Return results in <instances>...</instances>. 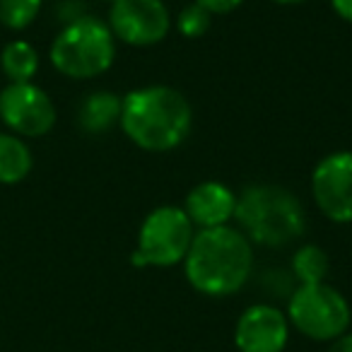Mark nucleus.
Returning a JSON list of instances; mask_svg holds the SVG:
<instances>
[{
    "label": "nucleus",
    "instance_id": "nucleus-1",
    "mask_svg": "<svg viewBox=\"0 0 352 352\" xmlns=\"http://www.w3.org/2000/svg\"><path fill=\"white\" fill-rule=\"evenodd\" d=\"M191 287L208 297H227L249 283L254 270V246L234 227H212L196 232L184 258Z\"/></svg>",
    "mask_w": 352,
    "mask_h": 352
},
{
    "label": "nucleus",
    "instance_id": "nucleus-2",
    "mask_svg": "<svg viewBox=\"0 0 352 352\" xmlns=\"http://www.w3.org/2000/svg\"><path fill=\"white\" fill-rule=\"evenodd\" d=\"M123 133L147 152H166L182 145L193 126L188 99L166 85L138 87L123 97Z\"/></svg>",
    "mask_w": 352,
    "mask_h": 352
},
{
    "label": "nucleus",
    "instance_id": "nucleus-3",
    "mask_svg": "<svg viewBox=\"0 0 352 352\" xmlns=\"http://www.w3.org/2000/svg\"><path fill=\"white\" fill-rule=\"evenodd\" d=\"M234 220L246 239L261 246H287L304 234L307 217L292 191L275 184H251L236 196Z\"/></svg>",
    "mask_w": 352,
    "mask_h": 352
},
{
    "label": "nucleus",
    "instance_id": "nucleus-4",
    "mask_svg": "<svg viewBox=\"0 0 352 352\" xmlns=\"http://www.w3.org/2000/svg\"><path fill=\"white\" fill-rule=\"evenodd\" d=\"M116 58V39L109 25L94 17L70 22L51 46V63L65 78L89 80L107 73Z\"/></svg>",
    "mask_w": 352,
    "mask_h": 352
},
{
    "label": "nucleus",
    "instance_id": "nucleus-5",
    "mask_svg": "<svg viewBox=\"0 0 352 352\" xmlns=\"http://www.w3.org/2000/svg\"><path fill=\"white\" fill-rule=\"evenodd\" d=\"M193 236H196V230L184 208H155L140 225L138 249L133 251V265L135 268H145V265L171 268L182 263L191 249Z\"/></svg>",
    "mask_w": 352,
    "mask_h": 352
},
{
    "label": "nucleus",
    "instance_id": "nucleus-6",
    "mask_svg": "<svg viewBox=\"0 0 352 352\" xmlns=\"http://www.w3.org/2000/svg\"><path fill=\"white\" fill-rule=\"evenodd\" d=\"M287 321L311 340H336L347 333L352 311L347 299L331 285H299L289 297Z\"/></svg>",
    "mask_w": 352,
    "mask_h": 352
},
{
    "label": "nucleus",
    "instance_id": "nucleus-7",
    "mask_svg": "<svg viewBox=\"0 0 352 352\" xmlns=\"http://www.w3.org/2000/svg\"><path fill=\"white\" fill-rule=\"evenodd\" d=\"M171 17L162 0H113L109 30L128 46L160 44L169 34Z\"/></svg>",
    "mask_w": 352,
    "mask_h": 352
},
{
    "label": "nucleus",
    "instance_id": "nucleus-8",
    "mask_svg": "<svg viewBox=\"0 0 352 352\" xmlns=\"http://www.w3.org/2000/svg\"><path fill=\"white\" fill-rule=\"evenodd\" d=\"M0 118L10 131L39 138L54 128L56 107L41 87L32 82H12L0 92Z\"/></svg>",
    "mask_w": 352,
    "mask_h": 352
},
{
    "label": "nucleus",
    "instance_id": "nucleus-9",
    "mask_svg": "<svg viewBox=\"0 0 352 352\" xmlns=\"http://www.w3.org/2000/svg\"><path fill=\"white\" fill-rule=\"evenodd\" d=\"M311 193L328 220L352 222V152H333L314 166Z\"/></svg>",
    "mask_w": 352,
    "mask_h": 352
},
{
    "label": "nucleus",
    "instance_id": "nucleus-10",
    "mask_svg": "<svg viewBox=\"0 0 352 352\" xmlns=\"http://www.w3.org/2000/svg\"><path fill=\"white\" fill-rule=\"evenodd\" d=\"M289 338V321L278 307L254 304L239 316L234 342L239 352H283Z\"/></svg>",
    "mask_w": 352,
    "mask_h": 352
},
{
    "label": "nucleus",
    "instance_id": "nucleus-11",
    "mask_svg": "<svg viewBox=\"0 0 352 352\" xmlns=\"http://www.w3.org/2000/svg\"><path fill=\"white\" fill-rule=\"evenodd\" d=\"M236 210V193L220 182H203L193 186L186 196L184 212L193 227L212 230V227H225L234 217Z\"/></svg>",
    "mask_w": 352,
    "mask_h": 352
},
{
    "label": "nucleus",
    "instance_id": "nucleus-12",
    "mask_svg": "<svg viewBox=\"0 0 352 352\" xmlns=\"http://www.w3.org/2000/svg\"><path fill=\"white\" fill-rule=\"evenodd\" d=\"M123 99L113 92H94L80 107V126L87 133H104L121 121Z\"/></svg>",
    "mask_w": 352,
    "mask_h": 352
},
{
    "label": "nucleus",
    "instance_id": "nucleus-13",
    "mask_svg": "<svg viewBox=\"0 0 352 352\" xmlns=\"http://www.w3.org/2000/svg\"><path fill=\"white\" fill-rule=\"evenodd\" d=\"M32 171V152L20 138L0 133V184H17Z\"/></svg>",
    "mask_w": 352,
    "mask_h": 352
},
{
    "label": "nucleus",
    "instance_id": "nucleus-14",
    "mask_svg": "<svg viewBox=\"0 0 352 352\" xmlns=\"http://www.w3.org/2000/svg\"><path fill=\"white\" fill-rule=\"evenodd\" d=\"M0 65H3V73L10 78V82H32V78L39 70V54L27 41H10L3 49Z\"/></svg>",
    "mask_w": 352,
    "mask_h": 352
},
{
    "label": "nucleus",
    "instance_id": "nucleus-15",
    "mask_svg": "<svg viewBox=\"0 0 352 352\" xmlns=\"http://www.w3.org/2000/svg\"><path fill=\"white\" fill-rule=\"evenodd\" d=\"M328 256L321 246L316 244H307L292 256V270L297 275L299 285H316V283H326L328 275Z\"/></svg>",
    "mask_w": 352,
    "mask_h": 352
},
{
    "label": "nucleus",
    "instance_id": "nucleus-16",
    "mask_svg": "<svg viewBox=\"0 0 352 352\" xmlns=\"http://www.w3.org/2000/svg\"><path fill=\"white\" fill-rule=\"evenodd\" d=\"M41 0H0V22L8 30H25L36 20Z\"/></svg>",
    "mask_w": 352,
    "mask_h": 352
},
{
    "label": "nucleus",
    "instance_id": "nucleus-17",
    "mask_svg": "<svg viewBox=\"0 0 352 352\" xmlns=\"http://www.w3.org/2000/svg\"><path fill=\"white\" fill-rule=\"evenodd\" d=\"M210 12L203 10L201 6H188L182 10V15H179V22H176V27H179V32H182L186 39H198V36H203L208 30H210Z\"/></svg>",
    "mask_w": 352,
    "mask_h": 352
},
{
    "label": "nucleus",
    "instance_id": "nucleus-18",
    "mask_svg": "<svg viewBox=\"0 0 352 352\" xmlns=\"http://www.w3.org/2000/svg\"><path fill=\"white\" fill-rule=\"evenodd\" d=\"M244 0H196V6L208 10L210 15H227V12L236 10Z\"/></svg>",
    "mask_w": 352,
    "mask_h": 352
},
{
    "label": "nucleus",
    "instance_id": "nucleus-19",
    "mask_svg": "<svg viewBox=\"0 0 352 352\" xmlns=\"http://www.w3.org/2000/svg\"><path fill=\"white\" fill-rule=\"evenodd\" d=\"M331 6H333V10L342 17V20L352 25V0H331Z\"/></svg>",
    "mask_w": 352,
    "mask_h": 352
},
{
    "label": "nucleus",
    "instance_id": "nucleus-20",
    "mask_svg": "<svg viewBox=\"0 0 352 352\" xmlns=\"http://www.w3.org/2000/svg\"><path fill=\"white\" fill-rule=\"evenodd\" d=\"M328 352H352V333H342L340 338H336Z\"/></svg>",
    "mask_w": 352,
    "mask_h": 352
},
{
    "label": "nucleus",
    "instance_id": "nucleus-21",
    "mask_svg": "<svg viewBox=\"0 0 352 352\" xmlns=\"http://www.w3.org/2000/svg\"><path fill=\"white\" fill-rule=\"evenodd\" d=\"M273 3H280V6H299V3H307V0H273Z\"/></svg>",
    "mask_w": 352,
    "mask_h": 352
},
{
    "label": "nucleus",
    "instance_id": "nucleus-22",
    "mask_svg": "<svg viewBox=\"0 0 352 352\" xmlns=\"http://www.w3.org/2000/svg\"><path fill=\"white\" fill-rule=\"evenodd\" d=\"M111 3H113V0H111Z\"/></svg>",
    "mask_w": 352,
    "mask_h": 352
}]
</instances>
